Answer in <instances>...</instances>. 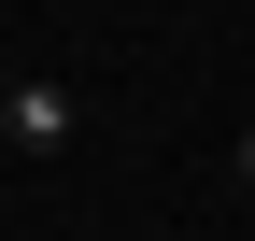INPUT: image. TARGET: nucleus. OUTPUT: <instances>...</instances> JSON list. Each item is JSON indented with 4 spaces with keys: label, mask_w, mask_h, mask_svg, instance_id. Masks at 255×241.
<instances>
[{
    "label": "nucleus",
    "mask_w": 255,
    "mask_h": 241,
    "mask_svg": "<svg viewBox=\"0 0 255 241\" xmlns=\"http://www.w3.org/2000/svg\"><path fill=\"white\" fill-rule=\"evenodd\" d=\"M0 142H14V156H57V142H71V85L57 71H14L0 85Z\"/></svg>",
    "instance_id": "nucleus-1"
},
{
    "label": "nucleus",
    "mask_w": 255,
    "mask_h": 241,
    "mask_svg": "<svg viewBox=\"0 0 255 241\" xmlns=\"http://www.w3.org/2000/svg\"><path fill=\"white\" fill-rule=\"evenodd\" d=\"M227 170H241V185H255V128H241V156H227Z\"/></svg>",
    "instance_id": "nucleus-2"
},
{
    "label": "nucleus",
    "mask_w": 255,
    "mask_h": 241,
    "mask_svg": "<svg viewBox=\"0 0 255 241\" xmlns=\"http://www.w3.org/2000/svg\"><path fill=\"white\" fill-rule=\"evenodd\" d=\"M0 85H14V71H0Z\"/></svg>",
    "instance_id": "nucleus-3"
}]
</instances>
